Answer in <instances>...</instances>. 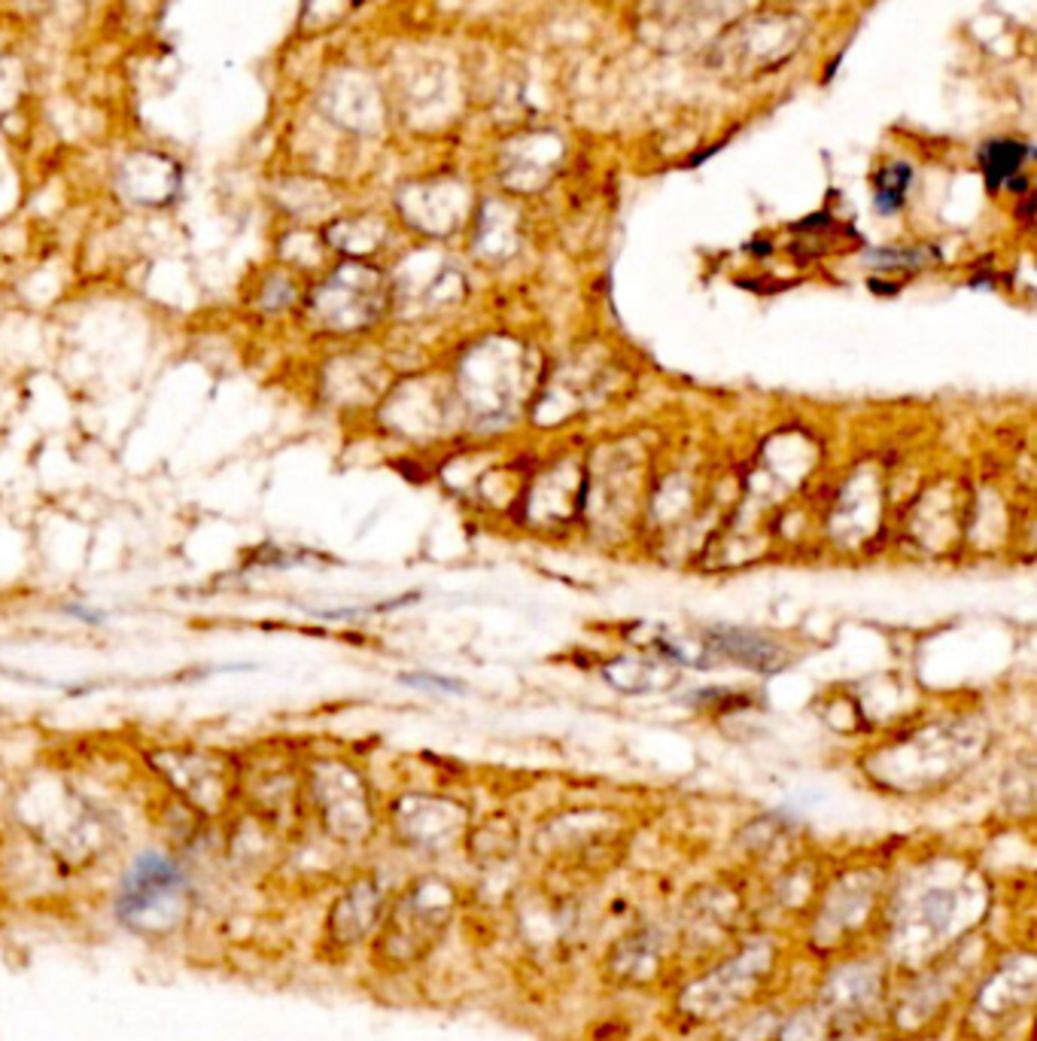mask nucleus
I'll return each instance as SVG.
<instances>
[{
	"label": "nucleus",
	"mask_w": 1037,
	"mask_h": 1041,
	"mask_svg": "<svg viewBox=\"0 0 1037 1041\" xmlns=\"http://www.w3.org/2000/svg\"><path fill=\"white\" fill-rule=\"evenodd\" d=\"M986 913L982 892L967 877H931L909 886L889 911V950L901 966L919 969L952 950Z\"/></svg>",
	"instance_id": "nucleus-1"
},
{
	"label": "nucleus",
	"mask_w": 1037,
	"mask_h": 1041,
	"mask_svg": "<svg viewBox=\"0 0 1037 1041\" xmlns=\"http://www.w3.org/2000/svg\"><path fill=\"white\" fill-rule=\"evenodd\" d=\"M192 913V886L183 865L162 850H143L131 862L116 892V916L143 938H162L183 926Z\"/></svg>",
	"instance_id": "nucleus-2"
},
{
	"label": "nucleus",
	"mask_w": 1037,
	"mask_h": 1041,
	"mask_svg": "<svg viewBox=\"0 0 1037 1041\" xmlns=\"http://www.w3.org/2000/svg\"><path fill=\"white\" fill-rule=\"evenodd\" d=\"M454 920V892L441 880H417L384 911L374 932V962L384 971H408L424 962Z\"/></svg>",
	"instance_id": "nucleus-3"
},
{
	"label": "nucleus",
	"mask_w": 1037,
	"mask_h": 1041,
	"mask_svg": "<svg viewBox=\"0 0 1037 1041\" xmlns=\"http://www.w3.org/2000/svg\"><path fill=\"white\" fill-rule=\"evenodd\" d=\"M779 950L770 942H749L737 954L722 959L706 974L694 978L679 993V1014L694 1024H715L727 1020L730 1014L746 1008L776 971Z\"/></svg>",
	"instance_id": "nucleus-4"
},
{
	"label": "nucleus",
	"mask_w": 1037,
	"mask_h": 1041,
	"mask_svg": "<svg viewBox=\"0 0 1037 1041\" xmlns=\"http://www.w3.org/2000/svg\"><path fill=\"white\" fill-rule=\"evenodd\" d=\"M1037 990V959L1028 950L1008 956L982 981L967 1008V1036L974 1041H992L1008 1032L1023 1017Z\"/></svg>",
	"instance_id": "nucleus-5"
},
{
	"label": "nucleus",
	"mask_w": 1037,
	"mask_h": 1041,
	"mask_svg": "<svg viewBox=\"0 0 1037 1041\" xmlns=\"http://www.w3.org/2000/svg\"><path fill=\"white\" fill-rule=\"evenodd\" d=\"M877 899H880V884L870 874L867 877L853 874V877L839 880L834 889H827V896L812 916V950L827 954V950H837L839 944L855 938L870 923Z\"/></svg>",
	"instance_id": "nucleus-6"
},
{
	"label": "nucleus",
	"mask_w": 1037,
	"mask_h": 1041,
	"mask_svg": "<svg viewBox=\"0 0 1037 1041\" xmlns=\"http://www.w3.org/2000/svg\"><path fill=\"white\" fill-rule=\"evenodd\" d=\"M153 768L168 780V785L195 814L214 816L228 804L231 777L219 758L207 756V753L168 749V753L153 756Z\"/></svg>",
	"instance_id": "nucleus-7"
},
{
	"label": "nucleus",
	"mask_w": 1037,
	"mask_h": 1041,
	"mask_svg": "<svg viewBox=\"0 0 1037 1041\" xmlns=\"http://www.w3.org/2000/svg\"><path fill=\"white\" fill-rule=\"evenodd\" d=\"M386 911L384 886L374 877H356L332 901L323 923V947L335 954H350L378 932Z\"/></svg>",
	"instance_id": "nucleus-8"
},
{
	"label": "nucleus",
	"mask_w": 1037,
	"mask_h": 1041,
	"mask_svg": "<svg viewBox=\"0 0 1037 1041\" xmlns=\"http://www.w3.org/2000/svg\"><path fill=\"white\" fill-rule=\"evenodd\" d=\"M882 998V971L873 962H849L824 981L819 1008L831 1024L870 1020Z\"/></svg>",
	"instance_id": "nucleus-9"
},
{
	"label": "nucleus",
	"mask_w": 1037,
	"mask_h": 1041,
	"mask_svg": "<svg viewBox=\"0 0 1037 1041\" xmlns=\"http://www.w3.org/2000/svg\"><path fill=\"white\" fill-rule=\"evenodd\" d=\"M667 956L669 942L660 928H633L606 956V978L618 986L652 984L664 974Z\"/></svg>",
	"instance_id": "nucleus-10"
},
{
	"label": "nucleus",
	"mask_w": 1037,
	"mask_h": 1041,
	"mask_svg": "<svg viewBox=\"0 0 1037 1041\" xmlns=\"http://www.w3.org/2000/svg\"><path fill=\"white\" fill-rule=\"evenodd\" d=\"M958 984H962V969H946L943 966V969L922 974L904 996L897 998L895 1024L901 1029H907V1032L928 1027L955 998Z\"/></svg>",
	"instance_id": "nucleus-11"
},
{
	"label": "nucleus",
	"mask_w": 1037,
	"mask_h": 1041,
	"mask_svg": "<svg viewBox=\"0 0 1037 1041\" xmlns=\"http://www.w3.org/2000/svg\"><path fill=\"white\" fill-rule=\"evenodd\" d=\"M739 913L737 901L727 892H700L682 913V944L691 950H710L718 942H727L739 926Z\"/></svg>",
	"instance_id": "nucleus-12"
},
{
	"label": "nucleus",
	"mask_w": 1037,
	"mask_h": 1041,
	"mask_svg": "<svg viewBox=\"0 0 1037 1041\" xmlns=\"http://www.w3.org/2000/svg\"><path fill=\"white\" fill-rule=\"evenodd\" d=\"M1035 156L1032 143L1020 141V138H992L977 150V165H980L986 189L994 192L1001 186H1008L1013 177H1020L1025 168V162Z\"/></svg>",
	"instance_id": "nucleus-13"
},
{
	"label": "nucleus",
	"mask_w": 1037,
	"mask_h": 1041,
	"mask_svg": "<svg viewBox=\"0 0 1037 1041\" xmlns=\"http://www.w3.org/2000/svg\"><path fill=\"white\" fill-rule=\"evenodd\" d=\"M913 168L907 162H889L885 168L873 174V201L880 214H897L907 201Z\"/></svg>",
	"instance_id": "nucleus-14"
},
{
	"label": "nucleus",
	"mask_w": 1037,
	"mask_h": 1041,
	"mask_svg": "<svg viewBox=\"0 0 1037 1041\" xmlns=\"http://www.w3.org/2000/svg\"><path fill=\"white\" fill-rule=\"evenodd\" d=\"M715 637L722 640L718 646H722L730 658L746 661V664L754 667V671H773V664H776V649H773L770 642L752 640V637H749V634H742V630H715Z\"/></svg>",
	"instance_id": "nucleus-15"
},
{
	"label": "nucleus",
	"mask_w": 1037,
	"mask_h": 1041,
	"mask_svg": "<svg viewBox=\"0 0 1037 1041\" xmlns=\"http://www.w3.org/2000/svg\"><path fill=\"white\" fill-rule=\"evenodd\" d=\"M827 1032H831V1020L815 1005V1008L797 1012L788 1024H782L779 1032L770 1041H827Z\"/></svg>",
	"instance_id": "nucleus-16"
},
{
	"label": "nucleus",
	"mask_w": 1037,
	"mask_h": 1041,
	"mask_svg": "<svg viewBox=\"0 0 1037 1041\" xmlns=\"http://www.w3.org/2000/svg\"><path fill=\"white\" fill-rule=\"evenodd\" d=\"M293 284H289V277L284 272H274L265 277V284L259 289V308L265 311V315H281L284 308L293 305Z\"/></svg>",
	"instance_id": "nucleus-17"
},
{
	"label": "nucleus",
	"mask_w": 1037,
	"mask_h": 1041,
	"mask_svg": "<svg viewBox=\"0 0 1037 1041\" xmlns=\"http://www.w3.org/2000/svg\"><path fill=\"white\" fill-rule=\"evenodd\" d=\"M938 250H870L867 259L877 262L882 269H919L928 259H938Z\"/></svg>",
	"instance_id": "nucleus-18"
},
{
	"label": "nucleus",
	"mask_w": 1037,
	"mask_h": 1041,
	"mask_svg": "<svg viewBox=\"0 0 1037 1041\" xmlns=\"http://www.w3.org/2000/svg\"><path fill=\"white\" fill-rule=\"evenodd\" d=\"M402 683L436 685V688H444V691H460V688H463V683H456V679H444V676H432V673H408V676H402Z\"/></svg>",
	"instance_id": "nucleus-19"
},
{
	"label": "nucleus",
	"mask_w": 1037,
	"mask_h": 1041,
	"mask_svg": "<svg viewBox=\"0 0 1037 1041\" xmlns=\"http://www.w3.org/2000/svg\"><path fill=\"white\" fill-rule=\"evenodd\" d=\"M68 613L80 615V618L88 622V625H100V622H104V613H98V610H86V606H68Z\"/></svg>",
	"instance_id": "nucleus-20"
}]
</instances>
